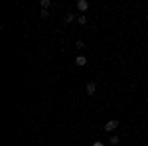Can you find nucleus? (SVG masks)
Masks as SVG:
<instances>
[{
  "label": "nucleus",
  "instance_id": "6e6552de",
  "mask_svg": "<svg viewBox=\"0 0 148 146\" xmlns=\"http://www.w3.org/2000/svg\"><path fill=\"white\" fill-rule=\"evenodd\" d=\"M77 22H79V24H87V16H79Z\"/></svg>",
  "mask_w": 148,
  "mask_h": 146
},
{
  "label": "nucleus",
  "instance_id": "423d86ee",
  "mask_svg": "<svg viewBox=\"0 0 148 146\" xmlns=\"http://www.w3.org/2000/svg\"><path fill=\"white\" fill-rule=\"evenodd\" d=\"M49 4H51L49 0H40V6H42V10H47V8H49Z\"/></svg>",
  "mask_w": 148,
  "mask_h": 146
},
{
  "label": "nucleus",
  "instance_id": "9b49d317",
  "mask_svg": "<svg viewBox=\"0 0 148 146\" xmlns=\"http://www.w3.org/2000/svg\"><path fill=\"white\" fill-rule=\"evenodd\" d=\"M93 146H105L103 142H93Z\"/></svg>",
  "mask_w": 148,
  "mask_h": 146
},
{
  "label": "nucleus",
  "instance_id": "7ed1b4c3",
  "mask_svg": "<svg viewBox=\"0 0 148 146\" xmlns=\"http://www.w3.org/2000/svg\"><path fill=\"white\" fill-rule=\"evenodd\" d=\"M75 65H79V67H85V65H87V57H85V56H79L77 59H75Z\"/></svg>",
  "mask_w": 148,
  "mask_h": 146
},
{
  "label": "nucleus",
  "instance_id": "f257e3e1",
  "mask_svg": "<svg viewBox=\"0 0 148 146\" xmlns=\"http://www.w3.org/2000/svg\"><path fill=\"white\" fill-rule=\"evenodd\" d=\"M116 126H119V121H109V123L105 124V130L107 132H113V130H116Z\"/></svg>",
  "mask_w": 148,
  "mask_h": 146
},
{
  "label": "nucleus",
  "instance_id": "0eeeda50",
  "mask_svg": "<svg viewBox=\"0 0 148 146\" xmlns=\"http://www.w3.org/2000/svg\"><path fill=\"white\" fill-rule=\"evenodd\" d=\"M73 18H75L73 12H67V14H65V22H73Z\"/></svg>",
  "mask_w": 148,
  "mask_h": 146
},
{
  "label": "nucleus",
  "instance_id": "9d476101",
  "mask_svg": "<svg viewBox=\"0 0 148 146\" xmlns=\"http://www.w3.org/2000/svg\"><path fill=\"white\" fill-rule=\"evenodd\" d=\"M75 47H77V49H81V47H83V42H81V40H79V42H75Z\"/></svg>",
  "mask_w": 148,
  "mask_h": 146
},
{
  "label": "nucleus",
  "instance_id": "20e7f679",
  "mask_svg": "<svg viewBox=\"0 0 148 146\" xmlns=\"http://www.w3.org/2000/svg\"><path fill=\"white\" fill-rule=\"evenodd\" d=\"M77 8H79L81 12H85L89 8V2H87V0H79V2H77Z\"/></svg>",
  "mask_w": 148,
  "mask_h": 146
},
{
  "label": "nucleus",
  "instance_id": "f03ea898",
  "mask_svg": "<svg viewBox=\"0 0 148 146\" xmlns=\"http://www.w3.org/2000/svg\"><path fill=\"white\" fill-rule=\"evenodd\" d=\"M87 95H95V91H97V83L95 81H91V83H87Z\"/></svg>",
  "mask_w": 148,
  "mask_h": 146
},
{
  "label": "nucleus",
  "instance_id": "1a4fd4ad",
  "mask_svg": "<svg viewBox=\"0 0 148 146\" xmlns=\"http://www.w3.org/2000/svg\"><path fill=\"white\" fill-rule=\"evenodd\" d=\"M40 16H42V18L46 20V18H47V16H49V14H47V10H42V14H40Z\"/></svg>",
  "mask_w": 148,
  "mask_h": 146
},
{
  "label": "nucleus",
  "instance_id": "39448f33",
  "mask_svg": "<svg viewBox=\"0 0 148 146\" xmlns=\"http://www.w3.org/2000/svg\"><path fill=\"white\" fill-rule=\"evenodd\" d=\"M119 142H121V138H119L116 134H114V136H111V140H109V144H111V146H116Z\"/></svg>",
  "mask_w": 148,
  "mask_h": 146
}]
</instances>
